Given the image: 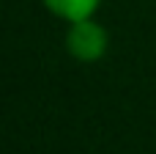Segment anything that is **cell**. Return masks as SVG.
Listing matches in <instances>:
<instances>
[{
	"instance_id": "cell-1",
	"label": "cell",
	"mask_w": 156,
	"mask_h": 154,
	"mask_svg": "<svg viewBox=\"0 0 156 154\" xmlns=\"http://www.w3.org/2000/svg\"><path fill=\"white\" fill-rule=\"evenodd\" d=\"M69 44H71V50H74L80 58H96V55L101 52V47H104V39H101L99 28H93V25H88L85 19H80L77 28H74L71 36H69Z\"/></svg>"
},
{
	"instance_id": "cell-2",
	"label": "cell",
	"mask_w": 156,
	"mask_h": 154,
	"mask_svg": "<svg viewBox=\"0 0 156 154\" xmlns=\"http://www.w3.org/2000/svg\"><path fill=\"white\" fill-rule=\"evenodd\" d=\"M58 14H63V17H69V19H74V22H80V19H85L88 14H90V8L96 6V0H47Z\"/></svg>"
}]
</instances>
